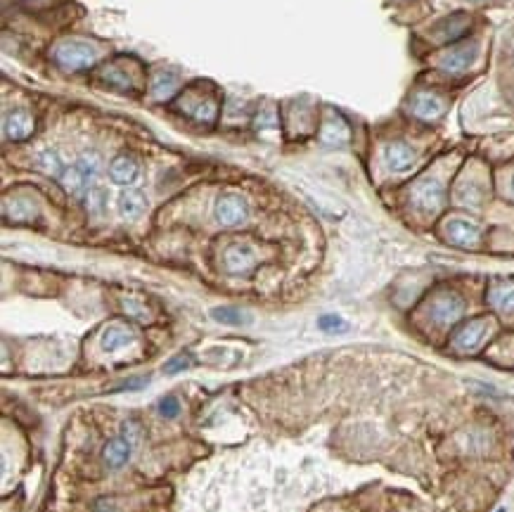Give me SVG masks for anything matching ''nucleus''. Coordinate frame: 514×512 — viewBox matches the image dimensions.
Returning <instances> with one entry per match:
<instances>
[{
  "label": "nucleus",
  "mask_w": 514,
  "mask_h": 512,
  "mask_svg": "<svg viewBox=\"0 0 514 512\" xmlns=\"http://www.w3.org/2000/svg\"><path fill=\"white\" fill-rule=\"evenodd\" d=\"M55 62L62 69L69 72H78V69H88L97 62V48L88 41H81V38H67V41L57 43L53 50Z\"/></svg>",
  "instance_id": "nucleus-1"
},
{
  "label": "nucleus",
  "mask_w": 514,
  "mask_h": 512,
  "mask_svg": "<svg viewBox=\"0 0 514 512\" xmlns=\"http://www.w3.org/2000/svg\"><path fill=\"white\" fill-rule=\"evenodd\" d=\"M410 197H413V204L417 206L420 211H424V214H436L443 206V202H446V190H443L438 178H422V181L415 183Z\"/></svg>",
  "instance_id": "nucleus-2"
},
{
  "label": "nucleus",
  "mask_w": 514,
  "mask_h": 512,
  "mask_svg": "<svg viewBox=\"0 0 514 512\" xmlns=\"http://www.w3.org/2000/svg\"><path fill=\"white\" fill-rule=\"evenodd\" d=\"M476 55H479V43L474 41L455 45V48L446 50V53L438 57V67L446 74H465L467 69L474 65Z\"/></svg>",
  "instance_id": "nucleus-3"
},
{
  "label": "nucleus",
  "mask_w": 514,
  "mask_h": 512,
  "mask_svg": "<svg viewBox=\"0 0 514 512\" xmlns=\"http://www.w3.org/2000/svg\"><path fill=\"white\" fill-rule=\"evenodd\" d=\"M216 218L223 226H240L249 218V204L242 195L225 192L216 202Z\"/></svg>",
  "instance_id": "nucleus-4"
},
{
  "label": "nucleus",
  "mask_w": 514,
  "mask_h": 512,
  "mask_svg": "<svg viewBox=\"0 0 514 512\" xmlns=\"http://www.w3.org/2000/svg\"><path fill=\"white\" fill-rule=\"evenodd\" d=\"M462 313H465V302L450 292L438 295L429 306V315L436 325H453L455 320L462 318Z\"/></svg>",
  "instance_id": "nucleus-5"
},
{
  "label": "nucleus",
  "mask_w": 514,
  "mask_h": 512,
  "mask_svg": "<svg viewBox=\"0 0 514 512\" xmlns=\"http://www.w3.org/2000/svg\"><path fill=\"white\" fill-rule=\"evenodd\" d=\"M490 330V320L486 318H476V320H470V323H465L460 327L458 332L453 335V347L458 351H474L481 347V342L486 339Z\"/></svg>",
  "instance_id": "nucleus-6"
},
{
  "label": "nucleus",
  "mask_w": 514,
  "mask_h": 512,
  "mask_svg": "<svg viewBox=\"0 0 514 512\" xmlns=\"http://www.w3.org/2000/svg\"><path fill=\"white\" fill-rule=\"evenodd\" d=\"M410 112L417 119H422V122H434V119H438L446 112V102H443L436 93L422 90V93L413 95V100H410Z\"/></svg>",
  "instance_id": "nucleus-7"
},
{
  "label": "nucleus",
  "mask_w": 514,
  "mask_h": 512,
  "mask_svg": "<svg viewBox=\"0 0 514 512\" xmlns=\"http://www.w3.org/2000/svg\"><path fill=\"white\" fill-rule=\"evenodd\" d=\"M181 112L190 114V117H194L197 122H204V124H213L218 117V105L216 100H213L211 95L201 97V100H197V95L194 93H188L181 100Z\"/></svg>",
  "instance_id": "nucleus-8"
},
{
  "label": "nucleus",
  "mask_w": 514,
  "mask_h": 512,
  "mask_svg": "<svg viewBox=\"0 0 514 512\" xmlns=\"http://www.w3.org/2000/svg\"><path fill=\"white\" fill-rule=\"evenodd\" d=\"M446 238L458 247H474L481 238V230L474 221L467 218H450L446 221Z\"/></svg>",
  "instance_id": "nucleus-9"
},
{
  "label": "nucleus",
  "mask_w": 514,
  "mask_h": 512,
  "mask_svg": "<svg viewBox=\"0 0 514 512\" xmlns=\"http://www.w3.org/2000/svg\"><path fill=\"white\" fill-rule=\"evenodd\" d=\"M3 133L8 140H26L33 133V119L24 109H15V112L5 114L3 119Z\"/></svg>",
  "instance_id": "nucleus-10"
},
{
  "label": "nucleus",
  "mask_w": 514,
  "mask_h": 512,
  "mask_svg": "<svg viewBox=\"0 0 514 512\" xmlns=\"http://www.w3.org/2000/svg\"><path fill=\"white\" fill-rule=\"evenodd\" d=\"M131 451H133V439L126 434V429H124L119 436H114V439L105 446L107 468H112V470L124 468V465L128 463V458H131Z\"/></svg>",
  "instance_id": "nucleus-11"
},
{
  "label": "nucleus",
  "mask_w": 514,
  "mask_h": 512,
  "mask_svg": "<svg viewBox=\"0 0 514 512\" xmlns=\"http://www.w3.org/2000/svg\"><path fill=\"white\" fill-rule=\"evenodd\" d=\"M467 28H470V19H467V15L462 13H455L446 17V19H441L434 28L436 38L443 43H453L458 41V38H462L467 33Z\"/></svg>",
  "instance_id": "nucleus-12"
},
{
  "label": "nucleus",
  "mask_w": 514,
  "mask_h": 512,
  "mask_svg": "<svg viewBox=\"0 0 514 512\" xmlns=\"http://www.w3.org/2000/svg\"><path fill=\"white\" fill-rule=\"evenodd\" d=\"M384 159L391 171H408L415 164L417 154H415V149L408 142H391L384 149Z\"/></svg>",
  "instance_id": "nucleus-13"
},
{
  "label": "nucleus",
  "mask_w": 514,
  "mask_h": 512,
  "mask_svg": "<svg viewBox=\"0 0 514 512\" xmlns=\"http://www.w3.org/2000/svg\"><path fill=\"white\" fill-rule=\"evenodd\" d=\"M117 209H119L121 218L135 221V218H140L142 211L147 209V199H145V195L138 192V190H124L117 199Z\"/></svg>",
  "instance_id": "nucleus-14"
},
{
  "label": "nucleus",
  "mask_w": 514,
  "mask_h": 512,
  "mask_svg": "<svg viewBox=\"0 0 514 512\" xmlns=\"http://www.w3.org/2000/svg\"><path fill=\"white\" fill-rule=\"evenodd\" d=\"M488 304L502 313H514V280H502L488 287Z\"/></svg>",
  "instance_id": "nucleus-15"
},
{
  "label": "nucleus",
  "mask_w": 514,
  "mask_h": 512,
  "mask_svg": "<svg viewBox=\"0 0 514 512\" xmlns=\"http://www.w3.org/2000/svg\"><path fill=\"white\" fill-rule=\"evenodd\" d=\"M225 268L230 270V273H247V270H251L254 261H256V256H254L251 247L247 245H235L230 247L228 251H225Z\"/></svg>",
  "instance_id": "nucleus-16"
},
{
  "label": "nucleus",
  "mask_w": 514,
  "mask_h": 512,
  "mask_svg": "<svg viewBox=\"0 0 514 512\" xmlns=\"http://www.w3.org/2000/svg\"><path fill=\"white\" fill-rule=\"evenodd\" d=\"M138 176H140V166L131 157H117L109 166V178L117 185H133L138 181Z\"/></svg>",
  "instance_id": "nucleus-17"
},
{
  "label": "nucleus",
  "mask_w": 514,
  "mask_h": 512,
  "mask_svg": "<svg viewBox=\"0 0 514 512\" xmlns=\"http://www.w3.org/2000/svg\"><path fill=\"white\" fill-rule=\"evenodd\" d=\"M320 140L325 142V145H332V147L346 145V142H349V126L344 124L342 117L330 114V117H327V122L322 124Z\"/></svg>",
  "instance_id": "nucleus-18"
},
{
  "label": "nucleus",
  "mask_w": 514,
  "mask_h": 512,
  "mask_svg": "<svg viewBox=\"0 0 514 512\" xmlns=\"http://www.w3.org/2000/svg\"><path fill=\"white\" fill-rule=\"evenodd\" d=\"M135 342V332L126 325H109L105 332H102V349L107 354H114V351L128 347V344Z\"/></svg>",
  "instance_id": "nucleus-19"
},
{
  "label": "nucleus",
  "mask_w": 514,
  "mask_h": 512,
  "mask_svg": "<svg viewBox=\"0 0 514 512\" xmlns=\"http://www.w3.org/2000/svg\"><path fill=\"white\" fill-rule=\"evenodd\" d=\"M178 88V76L173 72H157L149 81V90H152L154 100H169Z\"/></svg>",
  "instance_id": "nucleus-20"
},
{
  "label": "nucleus",
  "mask_w": 514,
  "mask_h": 512,
  "mask_svg": "<svg viewBox=\"0 0 514 512\" xmlns=\"http://www.w3.org/2000/svg\"><path fill=\"white\" fill-rule=\"evenodd\" d=\"M60 183L65 185L69 195H74V197H83L85 190H88V185H90V181L81 174V169L76 164H72L69 169H65V174L60 176Z\"/></svg>",
  "instance_id": "nucleus-21"
},
{
  "label": "nucleus",
  "mask_w": 514,
  "mask_h": 512,
  "mask_svg": "<svg viewBox=\"0 0 514 512\" xmlns=\"http://www.w3.org/2000/svg\"><path fill=\"white\" fill-rule=\"evenodd\" d=\"M211 318L218 320V323H223V325H247V323H251V315L247 313V311L235 308V306L211 308Z\"/></svg>",
  "instance_id": "nucleus-22"
},
{
  "label": "nucleus",
  "mask_w": 514,
  "mask_h": 512,
  "mask_svg": "<svg viewBox=\"0 0 514 512\" xmlns=\"http://www.w3.org/2000/svg\"><path fill=\"white\" fill-rule=\"evenodd\" d=\"M38 166L45 171V174L60 178L62 174H65V164H62L60 154L55 152V149H43V152L38 154Z\"/></svg>",
  "instance_id": "nucleus-23"
},
{
  "label": "nucleus",
  "mask_w": 514,
  "mask_h": 512,
  "mask_svg": "<svg viewBox=\"0 0 514 512\" xmlns=\"http://www.w3.org/2000/svg\"><path fill=\"white\" fill-rule=\"evenodd\" d=\"M317 327H320L322 332H330V335H339V332H346L349 330V323L342 318V315H320V320H317Z\"/></svg>",
  "instance_id": "nucleus-24"
},
{
  "label": "nucleus",
  "mask_w": 514,
  "mask_h": 512,
  "mask_svg": "<svg viewBox=\"0 0 514 512\" xmlns=\"http://www.w3.org/2000/svg\"><path fill=\"white\" fill-rule=\"evenodd\" d=\"M88 206L95 216H102L107 211V192L102 188H92L88 195Z\"/></svg>",
  "instance_id": "nucleus-25"
},
{
  "label": "nucleus",
  "mask_w": 514,
  "mask_h": 512,
  "mask_svg": "<svg viewBox=\"0 0 514 512\" xmlns=\"http://www.w3.org/2000/svg\"><path fill=\"white\" fill-rule=\"evenodd\" d=\"M192 363H194V358L188 354V351H185V354L173 356L169 363L164 365V372H166V375H176V372H181V370H188V368L192 365Z\"/></svg>",
  "instance_id": "nucleus-26"
},
{
  "label": "nucleus",
  "mask_w": 514,
  "mask_h": 512,
  "mask_svg": "<svg viewBox=\"0 0 514 512\" xmlns=\"http://www.w3.org/2000/svg\"><path fill=\"white\" fill-rule=\"evenodd\" d=\"M76 166L81 169V174H83L85 178H88L90 183L95 181L97 171H100V162H97V157H95V154H83V157H81L78 162H76Z\"/></svg>",
  "instance_id": "nucleus-27"
},
{
  "label": "nucleus",
  "mask_w": 514,
  "mask_h": 512,
  "mask_svg": "<svg viewBox=\"0 0 514 512\" xmlns=\"http://www.w3.org/2000/svg\"><path fill=\"white\" fill-rule=\"evenodd\" d=\"M159 413L166 420H171L181 413V404H178V399H173V396H166V399H161V404H159Z\"/></svg>",
  "instance_id": "nucleus-28"
},
{
  "label": "nucleus",
  "mask_w": 514,
  "mask_h": 512,
  "mask_svg": "<svg viewBox=\"0 0 514 512\" xmlns=\"http://www.w3.org/2000/svg\"><path fill=\"white\" fill-rule=\"evenodd\" d=\"M277 126V114L273 109H263L256 117V129H275Z\"/></svg>",
  "instance_id": "nucleus-29"
},
{
  "label": "nucleus",
  "mask_w": 514,
  "mask_h": 512,
  "mask_svg": "<svg viewBox=\"0 0 514 512\" xmlns=\"http://www.w3.org/2000/svg\"><path fill=\"white\" fill-rule=\"evenodd\" d=\"M124 306H126V311H128V313L138 315V318H140V320H145V318H147V311L138 308V304H135V302H131V299H126V302H124Z\"/></svg>",
  "instance_id": "nucleus-30"
},
{
  "label": "nucleus",
  "mask_w": 514,
  "mask_h": 512,
  "mask_svg": "<svg viewBox=\"0 0 514 512\" xmlns=\"http://www.w3.org/2000/svg\"><path fill=\"white\" fill-rule=\"evenodd\" d=\"M512 188H514V181H512Z\"/></svg>",
  "instance_id": "nucleus-31"
}]
</instances>
